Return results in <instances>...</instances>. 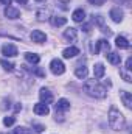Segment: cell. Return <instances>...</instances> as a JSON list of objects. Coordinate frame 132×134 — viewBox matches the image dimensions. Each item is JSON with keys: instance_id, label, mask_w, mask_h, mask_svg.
I'll use <instances>...</instances> for the list:
<instances>
[{"instance_id": "obj_18", "label": "cell", "mask_w": 132, "mask_h": 134, "mask_svg": "<svg viewBox=\"0 0 132 134\" xmlns=\"http://www.w3.org/2000/svg\"><path fill=\"white\" fill-rule=\"evenodd\" d=\"M50 22L53 27H62L67 24V19L65 17H61V16H51L50 17Z\"/></svg>"}, {"instance_id": "obj_19", "label": "cell", "mask_w": 132, "mask_h": 134, "mask_svg": "<svg viewBox=\"0 0 132 134\" xmlns=\"http://www.w3.org/2000/svg\"><path fill=\"white\" fill-rule=\"evenodd\" d=\"M87 73H89V70H87L86 66H78L76 70H75V75H76L79 80H86V78H87Z\"/></svg>"}, {"instance_id": "obj_6", "label": "cell", "mask_w": 132, "mask_h": 134, "mask_svg": "<svg viewBox=\"0 0 132 134\" xmlns=\"http://www.w3.org/2000/svg\"><path fill=\"white\" fill-rule=\"evenodd\" d=\"M109 16H110V19L115 22V24H120L121 20H123V17H124V13H123V9L121 8H112L110 9V13H109Z\"/></svg>"}, {"instance_id": "obj_27", "label": "cell", "mask_w": 132, "mask_h": 134, "mask_svg": "<svg viewBox=\"0 0 132 134\" xmlns=\"http://www.w3.org/2000/svg\"><path fill=\"white\" fill-rule=\"evenodd\" d=\"M31 72H33L34 75H37V76H45V72L40 67H34V69H31Z\"/></svg>"}, {"instance_id": "obj_5", "label": "cell", "mask_w": 132, "mask_h": 134, "mask_svg": "<svg viewBox=\"0 0 132 134\" xmlns=\"http://www.w3.org/2000/svg\"><path fill=\"white\" fill-rule=\"evenodd\" d=\"M39 98H40L42 103L50 104V103H53V92H51L50 89L42 87V89H40V92H39Z\"/></svg>"}, {"instance_id": "obj_7", "label": "cell", "mask_w": 132, "mask_h": 134, "mask_svg": "<svg viewBox=\"0 0 132 134\" xmlns=\"http://www.w3.org/2000/svg\"><path fill=\"white\" fill-rule=\"evenodd\" d=\"M33 111H34L36 115H47V114L50 112V108H48V104H45V103L40 101V103H36V104H34Z\"/></svg>"}, {"instance_id": "obj_31", "label": "cell", "mask_w": 132, "mask_h": 134, "mask_svg": "<svg viewBox=\"0 0 132 134\" xmlns=\"http://www.w3.org/2000/svg\"><path fill=\"white\" fill-rule=\"evenodd\" d=\"M9 108H11V104H9V100H6V98H5V100H3V104H2V109L5 111V109H9Z\"/></svg>"}, {"instance_id": "obj_33", "label": "cell", "mask_w": 132, "mask_h": 134, "mask_svg": "<svg viewBox=\"0 0 132 134\" xmlns=\"http://www.w3.org/2000/svg\"><path fill=\"white\" fill-rule=\"evenodd\" d=\"M82 30H84L86 33H89V31H90V25H89V24H84V25H82Z\"/></svg>"}, {"instance_id": "obj_2", "label": "cell", "mask_w": 132, "mask_h": 134, "mask_svg": "<svg viewBox=\"0 0 132 134\" xmlns=\"http://www.w3.org/2000/svg\"><path fill=\"white\" fill-rule=\"evenodd\" d=\"M107 117H109V125H110L112 130H115V131L124 130V126H126V119H124V115H123L115 106H110Z\"/></svg>"}, {"instance_id": "obj_38", "label": "cell", "mask_w": 132, "mask_h": 134, "mask_svg": "<svg viewBox=\"0 0 132 134\" xmlns=\"http://www.w3.org/2000/svg\"><path fill=\"white\" fill-rule=\"evenodd\" d=\"M9 134H14V133H9Z\"/></svg>"}, {"instance_id": "obj_25", "label": "cell", "mask_w": 132, "mask_h": 134, "mask_svg": "<svg viewBox=\"0 0 132 134\" xmlns=\"http://www.w3.org/2000/svg\"><path fill=\"white\" fill-rule=\"evenodd\" d=\"M13 133L14 134H30L31 131L28 128H25V126H17L16 130H13Z\"/></svg>"}, {"instance_id": "obj_20", "label": "cell", "mask_w": 132, "mask_h": 134, "mask_svg": "<svg viewBox=\"0 0 132 134\" xmlns=\"http://www.w3.org/2000/svg\"><path fill=\"white\" fill-rule=\"evenodd\" d=\"M104 73H106V67L103 66L101 63L95 64V67H93V75H95V78H103Z\"/></svg>"}, {"instance_id": "obj_29", "label": "cell", "mask_w": 132, "mask_h": 134, "mask_svg": "<svg viewBox=\"0 0 132 134\" xmlns=\"http://www.w3.org/2000/svg\"><path fill=\"white\" fill-rule=\"evenodd\" d=\"M48 14L45 13V11H37V19L39 20H47V19H50V17H47Z\"/></svg>"}, {"instance_id": "obj_10", "label": "cell", "mask_w": 132, "mask_h": 134, "mask_svg": "<svg viewBox=\"0 0 132 134\" xmlns=\"http://www.w3.org/2000/svg\"><path fill=\"white\" fill-rule=\"evenodd\" d=\"M68 109H70V101L65 100V98L58 100V103L55 104V111H56V112H65Z\"/></svg>"}, {"instance_id": "obj_17", "label": "cell", "mask_w": 132, "mask_h": 134, "mask_svg": "<svg viewBox=\"0 0 132 134\" xmlns=\"http://www.w3.org/2000/svg\"><path fill=\"white\" fill-rule=\"evenodd\" d=\"M115 45H117L118 48H129V47H131L129 41H128L124 36H117V39H115Z\"/></svg>"}, {"instance_id": "obj_15", "label": "cell", "mask_w": 132, "mask_h": 134, "mask_svg": "<svg viewBox=\"0 0 132 134\" xmlns=\"http://www.w3.org/2000/svg\"><path fill=\"white\" fill-rule=\"evenodd\" d=\"M64 37H65L68 42H75L76 39H78V31H76V28H67L65 31H64Z\"/></svg>"}, {"instance_id": "obj_24", "label": "cell", "mask_w": 132, "mask_h": 134, "mask_svg": "<svg viewBox=\"0 0 132 134\" xmlns=\"http://www.w3.org/2000/svg\"><path fill=\"white\" fill-rule=\"evenodd\" d=\"M128 72H129V70H126V69H120V75L123 76V80H124L126 83H131V81H132V76L128 73Z\"/></svg>"}, {"instance_id": "obj_28", "label": "cell", "mask_w": 132, "mask_h": 134, "mask_svg": "<svg viewBox=\"0 0 132 134\" xmlns=\"http://www.w3.org/2000/svg\"><path fill=\"white\" fill-rule=\"evenodd\" d=\"M33 130L36 133H42V131H45V126L44 125H39V123H33Z\"/></svg>"}, {"instance_id": "obj_36", "label": "cell", "mask_w": 132, "mask_h": 134, "mask_svg": "<svg viewBox=\"0 0 132 134\" xmlns=\"http://www.w3.org/2000/svg\"><path fill=\"white\" fill-rule=\"evenodd\" d=\"M17 3H20V5H25V3H28V0H16Z\"/></svg>"}, {"instance_id": "obj_1", "label": "cell", "mask_w": 132, "mask_h": 134, "mask_svg": "<svg viewBox=\"0 0 132 134\" xmlns=\"http://www.w3.org/2000/svg\"><path fill=\"white\" fill-rule=\"evenodd\" d=\"M84 91L87 95L93 98H104L107 95V89L104 84H99L97 80H87L84 83Z\"/></svg>"}, {"instance_id": "obj_8", "label": "cell", "mask_w": 132, "mask_h": 134, "mask_svg": "<svg viewBox=\"0 0 132 134\" xmlns=\"http://www.w3.org/2000/svg\"><path fill=\"white\" fill-rule=\"evenodd\" d=\"M31 41L36 42V44H44L47 41V34L44 31H40V30H34L31 33Z\"/></svg>"}, {"instance_id": "obj_16", "label": "cell", "mask_w": 132, "mask_h": 134, "mask_svg": "<svg viewBox=\"0 0 132 134\" xmlns=\"http://www.w3.org/2000/svg\"><path fill=\"white\" fill-rule=\"evenodd\" d=\"M106 58H107V61H109L110 64H113V66H118V64L121 63V55H118V53H113V52L107 53V55H106Z\"/></svg>"}, {"instance_id": "obj_23", "label": "cell", "mask_w": 132, "mask_h": 134, "mask_svg": "<svg viewBox=\"0 0 132 134\" xmlns=\"http://www.w3.org/2000/svg\"><path fill=\"white\" fill-rule=\"evenodd\" d=\"M0 66L3 67L5 70H8V72H13V70H14V64L9 63V61H6V59H2V61H0Z\"/></svg>"}, {"instance_id": "obj_35", "label": "cell", "mask_w": 132, "mask_h": 134, "mask_svg": "<svg viewBox=\"0 0 132 134\" xmlns=\"http://www.w3.org/2000/svg\"><path fill=\"white\" fill-rule=\"evenodd\" d=\"M0 2H2V3H3V5H6V6H9V5H11V2H13V0H0Z\"/></svg>"}, {"instance_id": "obj_13", "label": "cell", "mask_w": 132, "mask_h": 134, "mask_svg": "<svg viewBox=\"0 0 132 134\" xmlns=\"http://www.w3.org/2000/svg\"><path fill=\"white\" fill-rule=\"evenodd\" d=\"M79 55V48L78 47H67L65 50L62 52V56L64 58H67V59H70V58H75V56H78Z\"/></svg>"}, {"instance_id": "obj_14", "label": "cell", "mask_w": 132, "mask_h": 134, "mask_svg": "<svg viewBox=\"0 0 132 134\" xmlns=\"http://www.w3.org/2000/svg\"><path fill=\"white\" fill-rule=\"evenodd\" d=\"M120 97H121V100H123V104H124L128 109H131L132 108V95H131V92H128V91H121Z\"/></svg>"}, {"instance_id": "obj_32", "label": "cell", "mask_w": 132, "mask_h": 134, "mask_svg": "<svg viewBox=\"0 0 132 134\" xmlns=\"http://www.w3.org/2000/svg\"><path fill=\"white\" fill-rule=\"evenodd\" d=\"M126 70H132V58H128L126 59V67H124Z\"/></svg>"}, {"instance_id": "obj_30", "label": "cell", "mask_w": 132, "mask_h": 134, "mask_svg": "<svg viewBox=\"0 0 132 134\" xmlns=\"http://www.w3.org/2000/svg\"><path fill=\"white\" fill-rule=\"evenodd\" d=\"M89 3L93 5V6H101V5L106 3V0H89Z\"/></svg>"}, {"instance_id": "obj_12", "label": "cell", "mask_w": 132, "mask_h": 134, "mask_svg": "<svg viewBox=\"0 0 132 134\" xmlns=\"http://www.w3.org/2000/svg\"><path fill=\"white\" fill-rule=\"evenodd\" d=\"M109 48H110V45H109V42L106 41V39H99L98 42H97V47H95V50H93V53H99V52H109Z\"/></svg>"}, {"instance_id": "obj_26", "label": "cell", "mask_w": 132, "mask_h": 134, "mask_svg": "<svg viewBox=\"0 0 132 134\" xmlns=\"http://www.w3.org/2000/svg\"><path fill=\"white\" fill-rule=\"evenodd\" d=\"M14 122H16V117H11V115H8V117L3 119V125H5V126H13Z\"/></svg>"}, {"instance_id": "obj_22", "label": "cell", "mask_w": 132, "mask_h": 134, "mask_svg": "<svg viewBox=\"0 0 132 134\" xmlns=\"http://www.w3.org/2000/svg\"><path fill=\"white\" fill-rule=\"evenodd\" d=\"M92 24H95V25H98V27H104V17L101 16V14H93L92 16Z\"/></svg>"}, {"instance_id": "obj_34", "label": "cell", "mask_w": 132, "mask_h": 134, "mask_svg": "<svg viewBox=\"0 0 132 134\" xmlns=\"http://www.w3.org/2000/svg\"><path fill=\"white\" fill-rule=\"evenodd\" d=\"M14 109H16L17 112H19V111H22V104H20V103H16V106H14Z\"/></svg>"}, {"instance_id": "obj_21", "label": "cell", "mask_w": 132, "mask_h": 134, "mask_svg": "<svg viewBox=\"0 0 132 134\" xmlns=\"http://www.w3.org/2000/svg\"><path fill=\"white\" fill-rule=\"evenodd\" d=\"M25 59H27L30 64H39L40 56H39L37 53H25Z\"/></svg>"}, {"instance_id": "obj_37", "label": "cell", "mask_w": 132, "mask_h": 134, "mask_svg": "<svg viewBox=\"0 0 132 134\" xmlns=\"http://www.w3.org/2000/svg\"><path fill=\"white\" fill-rule=\"evenodd\" d=\"M59 2H61V3H64V5H65V3H68V2H70V0H59Z\"/></svg>"}, {"instance_id": "obj_11", "label": "cell", "mask_w": 132, "mask_h": 134, "mask_svg": "<svg viewBox=\"0 0 132 134\" xmlns=\"http://www.w3.org/2000/svg\"><path fill=\"white\" fill-rule=\"evenodd\" d=\"M71 19H73L75 22H78V24H82V22L86 20V11H84L82 8L75 9V11H73V14H71Z\"/></svg>"}, {"instance_id": "obj_3", "label": "cell", "mask_w": 132, "mask_h": 134, "mask_svg": "<svg viewBox=\"0 0 132 134\" xmlns=\"http://www.w3.org/2000/svg\"><path fill=\"white\" fill-rule=\"evenodd\" d=\"M50 70H51L53 75H62L65 72V66L61 59H53L50 63Z\"/></svg>"}, {"instance_id": "obj_9", "label": "cell", "mask_w": 132, "mask_h": 134, "mask_svg": "<svg viewBox=\"0 0 132 134\" xmlns=\"http://www.w3.org/2000/svg\"><path fill=\"white\" fill-rule=\"evenodd\" d=\"M5 16H6L8 19L14 20V19H19V17H20V11H19L17 8H14V6H6V8H5Z\"/></svg>"}, {"instance_id": "obj_4", "label": "cell", "mask_w": 132, "mask_h": 134, "mask_svg": "<svg viewBox=\"0 0 132 134\" xmlns=\"http://www.w3.org/2000/svg\"><path fill=\"white\" fill-rule=\"evenodd\" d=\"M2 53H3L5 56H8V58H14V56H17V55H19L17 47H16V45H13V44H5V45L2 47Z\"/></svg>"}]
</instances>
